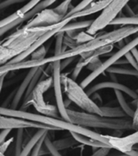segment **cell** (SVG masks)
I'll return each mask as SVG.
<instances>
[{
	"mask_svg": "<svg viewBox=\"0 0 138 156\" xmlns=\"http://www.w3.org/2000/svg\"><path fill=\"white\" fill-rule=\"evenodd\" d=\"M138 33V25H126L123 28H117L115 30L111 31L108 33H101L99 35H95L91 41L82 44H78L74 49H70L62 52L59 55L45 58L42 60H28L23 61L17 63H9L7 65V70L8 71L23 70V69H31L34 67H40L47 64H50L56 61H62L65 59L75 58L81 56L82 54L87 52L93 51L102 47L107 46L109 44H114L115 43L121 41L125 38Z\"/></svg>",
	"mask_w": 138,
	"mask_h": 156,
	"instance_id": "cell-1",
	"label": "cell"
},
{
	"mask_svg": "<svg viewBox=\"0 0 138 156\" xmlns=\"http://www.w3.org/2000/svg\"><path fill=\"white\" fill-rule=\"evenodd\" d=\"M59 23L60 22L53 25L36 27H28L24 25L22 28L8 36L0 44L1 66L25 53L42 36L57 28Z\"/></svg>",
	"mask_w": 138,
	"mask_h": 156,
	"instance_id": "cell-2",
	"label": "cell"
},
{
	"mask_svg": "<svg viewBox=\"0 0 138 156\" xmlns=\"http://www.w3.org/2000/svg\"><path fill=\"white\" fill-rule=\"evenodd\" d=\"M0 114L3 115V116H7V117H19V118H23L25 119V120L39 122V123L44 124V125L49 126L50 127H53L56 130H57V129H59V130H68L70 133H79V134L84 135L86 137L100 141V142L111 147L110 144H109L108 135L100 134L97 132L91 130L90 129L78 126V125H75V124L70 122V121H66L65 120H60L59 118L48 117V116H45V115L42 114L32 113V112L23 111V110L12 109L9 108L3 107H1V108H0Z\"/></svg>",
	"mask_w": 138,
	"mask_h": 156,
	"instance_id": "cell-3",
	"label": "cell"
},
{
	"mask_svg": "<svg viewBox=\"0 0 138 156\" xmlns=\"http://www.w3.org/2000/svg\"><path fill=\"white\" fill-rule=\"evenodd\" d=\"M70 121L72 123L88 129H106L115 131L134 129L133 118H110L101 115L79 112L67 108Z\"/></svg>",
	"mask_w": 138,
	"mask_h": 156,
	"instance_id": "cell-4",
	"label": "cell"
},
{
	"mask_svg": "<svg viewBox=\"0 0 138 156\" xmlns=\"http://www.w3.org/2000/svg\"><path fill=\"white\" fill-rule=\"evenodd\" d=\"M61 83L64 92L70 102L74 103L85 112L103 116L100 106L92 100L81 84L78 83L72 77L61 74Z\"/></svg>",
	"mask_w": 138,
	"mask_h": 156,
	"instance_id": "cell-5",
	"label": "cell"
},
{
	"mask_svg": "<svg viewBox=\"0 0 138 156\" xmlns=\"http://www.w3.org/2000/svg\"><path fill=\"white\" fill-rule=\"evenodd\" d=\"M51 86H53V76L48 77L44 80H40L35 89L33 90V93L28 101L23 104L22 108H27L30 105H33L39 114L45 115L48 117L59 118V111L57 106L47 104L44 99V93L49 90Z\"/></svg>",
	"mask_w": 138,
	"mask_h": 156,
	"instance_id": "cell-6",
	"label": "cell"
},
{
	"mask_svg": "<svg viewBox=\"0 0 138 156\" xmlns=\"http://www.w3.org/2000/svg\"><path fill=\"white\" fill-rule=\"evenodd\" d=\"M130 0H112L105 9L101 12V14L95 20L89 28L87 33L91 35H96L99 31L103 30L117 17V16L124 9Z\"/></svg>",
	"mask_w": 138,
	"mask_h": 156,
	"instance_id": "cell-7",
	"label": "cell"
},
{
	"mask_svg": "<svg viewBox=\"0 0 138 156\" xmlns=\"http://www.w3.org/2000/svg\"><path fill=\"white\" fill-rule=\"evenodd\" d=\"M138 45V37H136V38H134L133 40H132L131 41H129L127 44H125L124 47H122L118 50L117 52H116L115 54L112 55V56L108 58L105 62H103L101 66L98 69H96L95 71L91 72L88 76L85 78L82 82H81V86L83 87V88H87V87L89 86L90 84L94 80H95L97 79V77H98L99 75L103 74V73L107 71V70L109 69L110 67H112V66H113L114 64L118 62L119 59H121L123 57H125L128 53L132 51V49L136 48Z\"/></svg>",
	"mask_w": 138,
	"mask_h": 156,
	"instance_id": "cell-8",
	"label": "cell"
},
{
	"mask_svg": "<svg viewBox=\"0 0 138 156\" xmlns=\"http://www.w3.org/2000/svg\"><path fill=\"white\" fill-rule=\"evenodd\" d=\"M53 78L54 95H55L57 107L59 111V114L63 120L70 121V117L67 113V108L65 105L63 93H62L61 61H56L53 62Z\"/></svg>",
	"mask_w": 138,
	"mask_h": 156,
	"instance_id": "cell-9",
	"label": "cell"
},
{
	"mask_svg": "<svg viewBox=\"0 0 138 156\" xmlns=\"http://www.w3.org/2000/svg\"><path fill=\"white\" fill-rule=\"evenodd\" d=\"M0 128L1 129H45L47 130H56L53 127H50L49 126L44 125V124L36 122V121H29V120H25L23 118H19V117H7V116H3L1 115L0 117Z\"/></svg>",
	"mask_w": 138,
	"mask_h": 156,
	"instance_id": "cell-10",
	"label": "cell"
},
{
	"mask_svg": "<svg viewBox=\"0 0 138 156\" xmlns=\"http://www.w3.org/2000/svg\"><path fill=\"white\" fill-rule=\"evenodd\" d=\"M112 49L113 44H109V45L102 47V48H99L98 49L93 50V51L87 52V53L82 54L80 56L81 58H80L79 61L78 62V63L75 66L74 69V71L72 73V79L75 80L79 76L80 73H81L82 70L85 66H87L95 59L99 58V57L103 55V54H106L111 52L112 50Z\"/></svg>",
	"mask_w": 138,
	"mask_h": 156,
	"instance_id": "cell-11",
	"label": "cell"
},
{
	"mask_svg": "<svg viewBox=\"0 0 138 156\" xmlns=\"http://www.w3.org/2000/svg\"><path fill=\"white\" fill-rule=\"evenodd\" d=\"M63 20V17L61 16V15H59L54 8L53 9L47 8L39 12L33 18L29 20L25 26L36 27V26L53 25V24L58 23Z\"/></svg>",
	"mask_w": 138,
	"mask_h": 156,
	"instance_id": "cell-12",
	"label": "cell"
},
{
	"mask_svg": "<svg viewBox=\"0 0 138 156\" xmlns=\"http://www.w3.org/2000/svg\"><path fill=\"white\" fill-rule=\"evenodd\" d=\"M109 144L112 149H116L121 153H128L133 150L138 145V129L126 137L108 136Z\"/></svg>",
	"mask_w": 138,
	"mask_h": 156,
	"instance_id": "cell-13",
	"label": "cell"
},
{
	"mask_svg": "<svg viewBox=\"0 0 138 156\" xmlns=\"http://www.w3.org/2000/svg\"><path fill=\"white\" fill-rule=\"evenodd\" d=\"M111 88L115 90H118V91H122L123 93L127 94L128 96H129L131 98L134 99V100H137L138 99V93L136 91H133V89L129 88V87L125 86L124 84H121L118 83V82H101L98 83H96L91 87L87 91V94L90 96H92L94 93H95L98 91L103 90V89Z\"/></svg>",
	"mask_w": 138,
	"mask_h": 156,
	"instance_id": "cell-14",
	"label": "cell"
},
{
	"mask_svg": "<svg viewBox=\"0 0 138 156\" xmlns=\"http://www.w3.org/2000/svg\"><path fill=\"white\" fill-rule=\"evenodd\" d=\"M38 68L39 67H34L29 69V71L28 72V74L26 75V76L24 77V79H23V80L19 86V87L16 89V96H15L14 99H13V101H12V105H11V107L9 108L16 109L19 102H20V100H22V98L25 95L26 91H27V90L28 88V86H29L32 79H33L34 75H36V73L37 71Z\"/></svg>",
	"mask_w": 138,
	"mask_h": 156,
	"instance_id": "cell-15",
	"label": "cell"
},
{
	"mask_svg": "<svg viewBox=\"0 0 138 156\" xmlns=\"http://www.w3.org/2000/svg\"><path fill=\"white\" fill-rule=\"evenodd\" d=\"M41 2V0H30L29 2L27 3L26 5H24L22 8H20L19 10H18L17 12H16L15 13H13L12 15H11L10 16L5 18L2 20H1V23H0V28H2L4 26L9 24V23H12L13 22L16 20H19L22 19L23 17V16L28 13V12H30L31 10H33L34 7L38 5L40 2Z\"/></svg>",
	"mask_w": 138,
	"mask_h": 156,
	"instance_id": "cell-16",
	"label": "cell"
},
{
	"mask_svg": "<svg viewBox=\"0 0 138 156\" xmlns=\"http://www.w3.org/2000/svg\"><path fill=\"white\" fill-rule=\"evenodd\" d=\"M112 1V0H99L98 2L89 5L84 10L77 12V13H75V14L72 15V16H70L67 17V18L72 20L78 19V18H81V17L87 16H89V15L95 14L96 12H102V11L105 9L106 7H108V5L110 4V2Z\"/></svg>",
	"mask_w": 138,
	"mask_h": 156,
	"instance_id": "cell-17",
	"label": "cell"
},
{
	"mask_svg": "<svg viewBox=\"0 0 138 156\" xmlns=\"http://www.w3.org/2000/svg\"><path fill=\"white\" fill-rule=\"evenodd\" d=\"M48 131L49 130L45 129H39L33 134V137H31L30 140L27 142V144L23 147V151H22V153L21 154H20V156L29 155V154L32 153V151H33V150L34 149V147L36 146L38 142H39L45 134L48 133Z\"/></svg>",
	"mask_w": 138,
	"mask_h": 156,
	"instance_id": "cell-18",
	"label": "cell"
},
{
	"mask_svg": "<svg viewBox=\"0 0 138 156\" xmlns=\"http://www.w3.org/2000/svg\"><path fill=\"white\" fill-rule=\"evenodd\" d=\"M71 133V135L73 137H74L75 139L77 140L78 143H82V144L86 145V146H89V147H91L92 148H96V149H98V148H103V147H109V148H112L108 145L105 144V143H103V142H100V141H98V140H95L93 138H91V137H86L84 135L79 134V133Z\"/></svg>",
	"mask_w": 138,
	"mask_h": 156,
	"instance_id": "cell-19",
	"label": "cell"
},
{
	"mask_svg": "<svg viewBox=\"0 0 138 156\" xmlns=\"http://www.w3.org/2000/svg\"><path fill=\"white\" fill-rule=\"evenodd\" d=\"M103 117L110 118H124L128 116L120 107H109V106H100Z\"/></svg>",
	"mask_w": 138,
	"mask_h": 156,
	"instance_id": "cell-20",
	"label": "cell"
},
{
	"mask_svg": "<svg viewBox=\"0 0 138 156\" xmlns=\"http://www.w3.org/2000/svg\"><path fill=\"white\" fill-rule=\"evenodd\" d=\"M114 91H115L116 97L117 101L119 103V107L124 110V112L126 113L128 117H130V118H133L134 117V114H135V110L133 109L129 106V104L127 103L126 100H125V98L123 95V92L120 91H118V90H115Z\"/></svg>",
	"mask_w": 138,
	"mask_h": 156,
	"instance_id": "cell-21",
	"label": "cell"
},
{
	"mask_svg": "<svg viewBox=\"0 0 138 156\" xmlns=\"http://www.w3.org/2000/svg\"><path fill=\"white\" fill-rule=\"evenodd\" d=\"M78 143V142L72 135H71V137H66V138H62V139L60 140H56V141L53 142V144L55 147V148L58 150L59 151L73 147L75 145H77Z\"/></svg>",
	"mask_w": 138,
	"mask_h": 156,
	"instance_id": "cell-22",
	"label": "cell"
},
{
	"mask_svg": "<svg viewBox=\"0 0 138 156\" xmlns=\"http://www.w3.org/2000/svg\"><path fill=\"white\" fill-rule=\"evenodd\" d=\"M93 21L94 20H91L79 21V22H75V23H69L64 28H62L60 32L66 33L68 31H78L79 29H82V28H89L93 23Z\"/></svg>",
	"mask_w": 138,
	"mask_h": 156,
	"instance_id": "cell-23",
	"label": "cell"
},
{
	"mask_svg": "<svg viewBox=\"0 0 138 156\" xmlns=\"http://www.w3.org/2000/svg\"><path fill=\"white\" fill-rule=\"evenodd\" d=\"M110 25H138V16L116 17Z\"/></svg>",
	"mask_w": 138,
	"mask_h": 156,
	"instance_id": "cell-24",
	"label": "cell"
},
{
	"mask_svg": "<svg viewBox=\"0 0 138 156\" xmlns=\"http://www.w3.org/2000/svg\"><path fill=\"white\" fill-rule=\"evenodd\" d=\"M108 73H112L116 75H131V76H136L138 77V70L135 69H129V68L124 67H116L112 66L107 70Z\"/></svg>",
	"mask_w": 138,
	"mask_h": 156,
	"instance_id": "cell-25",
	"label": "cell"
},
{
	"mask_svg": "<svg viewBox=\"0 0 138 156\" xmlns=\"http://www.w3.org/2000/svg\"><path fill=\"white\" fill-rule=\"evenodd\" d=\"M24 129H19L16 133V147H15V156H20L23 151V133Z\"/></svg>",
	"mask_w": 138,
	"mask_h": 156,
	"instance_id": "cell-26",
	"label": "cell"
},
{
	"mask_svg": "<svg viewBox=\"0 0 138 156\" xmlns=\"http://www.w3.org/2000/svg\"><path fill=\"white\" fill-rule=\"evenodd\" d=\"M93 1H95V0H82V1H81L77 6L73 7V8L70 9V11L68 12V14L66 15V16L65 17V18H67V17L70 16H72V15L77 13V12H81L82 10H84L85 8H87L89 5L91 4L92 2H93Z\"/></svg>",
	"mask_w": 138,
	"mask_h": 156,
	"instance_id": "cell-27",
	"label": "cell"
},
{
	"mask_svg": "<svg viewBox=\"0 0 138 156\" xmlns=\"http://www.w3.org/2000/svg\"><path fill=\"white\" fill-rule=\"evenodd\" d=\"M57 0H44V1H41V2L39 3L38 5H36L33 10L30 11V14L34 16L36 14H38L39 12H40L43 10L47 9V7H49V6H51L52 4H53L54 2H56Z\"/></svg>",
	"mask_w": 138,
	"mask_h": 156,
	"instance_id": "cell-28",
	"label": "cell"
},
{
	"mask_svg": "<svg viewBox=\"0 0 138 156\" xmlns=\"http://www.w3.org/2000/svg\"><path fill=\"white\" fill-rule=\"evenodd\" d=\"M73 0H64L63 2H61V4H59L57 7H56L54 9L59 15H61V16L65 19V17L66 16V15L68 14L69 8H70V3Z\"/></svg>",
	"mask_w": 138,
	"mask_h": 156,
	"instance_id": "cell-29",
	"label": "cell"
},
{
	"mask_svg": "<svg viewBox=\"0 0 138 156\" xmlns=\"http://www.w3.org/2000/svg\"><path fill=\"white\" fill-rule=\"evenodd\" d=\"M65 33H61L59 32L57 33L56 37V42H55V54L54 55H59L62 53V49H63V42H64V37H65Z\"/></svg>",
	"mask_w": 138,
	"mask_h": 156,
	"instance_id": "cell-30",
	"label": "cell"
},
{
	"mask_svg": "<svg viewBox=\"0 0 138 156\" xmlns=\"http://www.w3.org/2000/svg\"><path fill=\"white\" fill-rule=\"evenodd\" d=\"M48 49H49V46L45 47V45H42V46L40 47L39 49H37L36 51H34L33 54H31V59L32 60L39 61L45 59Z\"/></svg>",
	"mask_w": 138,
	"mask_h": 156,
	"instance_id": "cell-31",
	"label": "cell"
},
{
	"mask_svg": "<svg viewBox=\"0 0 138 156\" xmlns=\"http://www.w3.org/2000/svg\"><path fill=\"white\" fill-rule=\"evenodd\" d=\"M45 145L48 151H49V154H51L52 156H62V154L59 152L58 150H57L55 148V147L53 144V142H52L49 137H48V135L46 136L45 140Z\"/></svg>",
	"mask_w": 138,
	"mask_h": 156,
	"instance_id": "cell-32",
	"label": "cell"
},
{
	"mask_svg": "<svg viewBox=\"0 0 138 156\" xmlns=\"http://www.w3.org/2000/svg\"><path fill=\"white\" fill-rule=\"evenodd\" d=\"M95 36L91 35L87 32H80L79 33H78L77 35L74 37V39L77 41V42L78 43V44H82V43H85V42H87L92 40L94 38Z\"/></svg>",
	"mask_w": 138,
	"mask_h": 156,
	"instance_id": "cell-33",
	"label": "cell"
},
{
	"mask_svg": "<svg viewBox=\"0 0 138 156\" xmlns=\"http://www.w3.org/2000/svg\"><path fill=\"white\" fill-rule=\"evenodd\" d=\"M48 134H45L44 137L41 138V139L38 142V143L36 144L34 149L33 150V151L31 153V156H40V151H41V149H42V146L45 144V137Z\"/></svg>",
	"mask_w": 138,
	"mask_h": 156,
	"instance_id": "cell-34",
	"label": "cell"
},
{
	"mask_svg": "<svg viewBox=\"0 0 138 156\" xmlns=\"http://www.w3.org/2000/svg\"><path fill=\"white\" fill-rule=\"evenodd\" d=\"M63 44L64 46H68L70 47V49H74V48H75V47L78 45V43L77 41H76L74 38L70 37L68 35L65 34Z\"/></svg>",
	"mask_w": 138,
	"mask_h": 156,
	"instance_id": "cell-35",
	"label": "cell"
},
{
	"mask_svg": "<svg viewBox=\"0 0 138 156\" xmlns=\"http://www.w3.org/2000/svg\"><path fill=\"white\" fill-rule=\"evenodd\" d=\"M26 1H30V0H4L1 2L0 4V8L1 9H4V8H7V7H10V6H12V5L17 4V3H21V2H26Z\"/></svg>",
	"mask_w": 138,
	"mask_h": 156,
	"instance_id": "cell-36",
	"label": "cell"
},
{
	"mask_svg": "<svg viewBox=\"0 0 138 156\" xmlns=\"http://www.w3.org/2000/svg\"><path fill=\"white\" fill-rule=\"evenodd\" d=\"M125 58L128 60V62H129V64H130V65L133 66V69L138 70V63L131 52H129V53H128V54L125 55Z\"/></svg>",
	"mask_w": 138,
	"mask_h": 156,
	"instance_id": "cell-37",
	"label": "cell"
},
{
	"mask_svg": "<svg viewBox=\"0 0 138 156\" xmlns=\"http://www.w3.org/2000/svg\"><path fill=\"white\" fill-rule=\"evenodd\" d=\"M112 148L109 147H103V148H98L97 151H94L93 154L91 156H107L110 152Z\"/></svg>",
	"mask_w": 138,
	"mask_h": 156,
	"instance_id": "cell-38",
	"label": "cell"
},
{
	"mask_svg": "<svg viewBox=\"0 0 138 156\" xmlns=\"http://www.w3.org/2000/svg\"><path fill=\"white\" fill-rule=\"evenodd\" d=\"M13 141H14V138L12 137V138H10L9 140H6L5 142L1 143V145H0V151H1V154H4L5 152L7 151V148L9 147V146L11 145V143H12Z\"/></svg>",
	"mask_w": 138,
	"mask_h": 156,
	"instance_id": "cell-39",
	"label": "cell"
},
{
	"mask_svg": "<svg viewBox=\"0 0 138 156\" xmlns=\"http://www.w3.org/2000/svg\"><path fill=\"white\" fill-rule=\"evenodd\" d=\"M133 125L134 129H135V130H137L138 129V99L136 100L135 114H134V117H133Z\"/></svg>",
	"mask_w": 138,
	"mask_h": 156,
	"instance_id": "cell-40",
	"label": "cell"
},
{
	"mask_svg": "<svg viewBox=\"0 0 138 156\" xmlns=\"http://www.w3.org/2000/svg\"><path fill=\"white\" fill-rule=\"evenodd\" d=\"M1 133H0V143L5 142L7 140V137L8 136L12 129H1Z\"/></svg>",
	"mask_w": 138,
	"mask_h": 156,
	"instance_id": "cell-41",
	"label": "cell"
},
{
	"mask_svg": "<svg viewBox=\"0 0 138 156\" xmlns=\"http://www.w3.org/2000/svg\"><path fill=\"white\" fill-rule=\"evenodd\" d=\"M74 60V58H67V59H65V60L61 61V71H62V70H63L64 68H66L67 66H69V64L72 62Z\"/></svg>",
	"mask_w": 138,
	"mask_h": 156,
	"instance_id": "cell-42",
	"label": "cell"
},
{
	"mask_svg": "<svg viewBox=\"0 0 138 156\" xmlns=\"http://www.w3.org/2000/svg\"><path fill=\"white\" fill-rule=\"evenodd\" d=\"M92 96H93L92 100H93L98 105H98V103H100V104L103 103V100H102V98H101V96H99V94L98 93L95 92V93H94L93 95H92Z\"/></svg>",
	"mask_w": 138,
	"mask_h": 156,
	"instance_id": "cell-43",
	"label": "cell"
},
{
	"mask_svg": "<svg viewBox=\"0 0 138 156\" xmlns=\"http://www.w3.org/2000/svg\"><path fill=\"white\" fill-rule=\"evenodd\" d=\"M124 10H125V12H126L127 14L129 15L130 17H133V16H136V14L135 12L132 10V8L129 7V5H126V7H124Z\"/></svg>",
	"mask_w": 138,
	"mask_h": 156,
	"instance_id": "cell-44",
	"label": "cell"
},
{
	"mask_svg": "<svg viewBox=\"0 0 138 156\" xmlns=\"http://www.w3.org/2000/svg\"><path fill=\"white\" fill-rule=\"evenodd\" d=\"M131 53L133 54V55L134 56V58H135V59H136V61L138 63V49L136 48H134V49H132Z\"/></svg>",
	"mask_w": 138,
	"mask_h": 156,
	"instance_id": "cell-45",
	"label": "cell"
},
{
	"mask_svg": "<svg viewBox=\"0 0 138 156\" xmlns=\"http://www.w3.org/2000/svg\"><path fill=\"white\" fill-rule=\"evenodd\" d=\"M126 154H129V156H138V151H136V150L133 149V151L128 152V153H126Z\"/></svg>",
	"mask_w": 138,
	"mask_h": 156,
	"instance_id": "cell-46",
	"label": "cell"
},
{
	"mask_svg": "<svg viewBox=\"0 0 138 156\" xmlns=\"http://www.w3.org/2000/svg\"><path fill=\"white\" fill-rule=\"evenodd\" d=\"M117 156H129L128 154H125V153H121L120 154H118Z\"/></svg>",
	"mask_w": 138,
	"mask_h": 156,
	"instance_id": "cell-47",
	"label": "cell"
},
{
	"mask_svg": "<svg viewBox=\"0 0 138 156\" xmlns=\"http://www.w3.org/2000/svg\"><path fill=\"white\" fill-rule=\"evenodd\" d=\"M1 156H5V155L3 154H1Z\"/></svg>",
	"mask_w": 138,
	"mask_h": 156,
	"instance_id": "cell-48",
	"label": "cell"
}]
</instances>
